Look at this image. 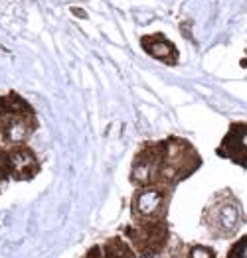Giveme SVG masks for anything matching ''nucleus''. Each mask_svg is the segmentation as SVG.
Here are the masks:
<instances>
[{
  "instance_id": "9b49d317",
  "label": "nucleus",
  "mask_w": 247,
  "mask_h": 258,
  "mask_svg": "<svg viewBox=\"0 0 247 258\" xmlns=\"http://www.w3.org/2000/svg\"><path fill=\"white\" fill-rule=\"evenodd\" d=\"M186 258H216V252L206 244H194L188 248Z\"/></svg>"
},
{
  "instance_id": "f03ea898",
  "label": "nucleus",
  "mask_w": 247,
  "mask_h": 258,
  "mask_svg": "<svg viewBox=\"0 0 247 258\" xmlns=\"http://www.w3.org/2000/svg\"><path fill=\"white\" fill-rule=\"evenodd\" d=\"M38 128V116L32 105L16 91L0 93V144L6 148L26 144Z\"/></svg>"
},
{
  "instance_id": "20e7f679",
  "label": "nucleus",
  "mask_w": 247,
  "mask_h": 258,
  "mask_svg": "<svg viewBox=\"0 0 247 258\" xmlns=\"http://www.w3.org/2000/svg\"><path fill=\"white\" fill-rule=\"evenodd\" d=\"M125 238L133 246L136 256L155 258L160 252H164L170 231L166 225V219L160 221H133L125 229Z\"/></svg>"
},
{
  "instance_id": "39448f33",
  "label": "nucleus",
  "mask_w": 247,
  "mask_h": 258,
  "mask_svg": "<svg viewBox=\"0 0 247 258\" xmlns=\"http://www.w3.org/2000/svg\"><path fill=\"white\" fill-rule=\"evenodd\" d=\"M170 191L172 189L162 187V185L138 187L133 195V205H131L133 221H160V219H166Z\"/></svg>"
},
{
  "instance_id": "7ed1b4c3",
  "label": "nucleus",
  "mask_w": 247,
  "mask_h": 258,
  "mask_svg": "<svg viewBox=\"0 0 247 258\" xmlns=\"http://www.w3.org/2000/svg\"><path fill=\"white\" fill-rule=\"evenodd\" d=\"M204 225L216 238L233 237L243 223V207L231 189H222L208 201L204 209Z\"/></svg>"
},
{
  "instance_id": "f8f14e48",
  "label": "nucleus",
  "mask_w": 247,
  "mask_h": 258,
  "mask_svg": "<svg viewBox=\"0 0 247 258\" xmlns=\"http://www.w3.org/2000/svg\"><path fill=\"white\" fill-rule=\"evenodd\" d=\"M10 179V164H8V148L0 144V181Z\"/></svg>"
},
{
  "instance_id": "9d476101",
  "label": "nucleus",
  "mask_w": 247,
  "mask_h": 258,
  "mask_svg": "<svg viewBox=\"0 0 247 258\" xmlns=\"http://www.w3.org/2000/svg\"><path fill=\"white\" fill-rule=\"evenodd\" d=\"M225 258H247V235L239 237L229 246Z\"/></svg>"
},
{
  "instance_id": "f257e3e1",
  "label": "nucleus",
  "mask_w": 247,
  "mask_h": 258,
  "mask_svg": "<svg viewBox=\"0 0 247 258\" xmlns=\"http://www.w3.org/2000/svg\"><path fill=\"white\" fill-rule=\"evenodd\" d=\"M158 177L157 185L172 189L196 173L202 166V158L198 150L184 138L170 136L164 140H158Z\"/></svg>"
},
{
  "instance_id": "1a4fd4ad",
  "label": "nucleus",
  "mask_w": 247,
  "mask_h": 258,
  "mask_svg": "<svg viewBox=\"0 0 247 258\" xmlns=\"http://www.w3.org/2000/svg\"><path fill=\"white\" fill-rule=\"evenodd\" d=\"M103 258H136V252L133 250V246L129 244V240L123 237H113L109 238L103 248Z\"/></svg>"
},
{
  "instance_id": "6e6552de",
  "label": "nucleus",
  "mask_w": 247,
  "mask_h": 258,
  "mask_svg": "<svg viewBox=\"0 0 247 258\" xmlns=\"http://www.w3.org/2000/svg\"><path fill=\"white\" fill-rule=\"evenodd\" d=\"M140 47L146 55H151L153 59H157L160 63L166 65H176L178 63V49L172 43V40H168L164 34L155 32V34H146L140 38Z\"/></svg>"
},
{
  "instance_id": "0eeeda50",
  "label": "nucleus",
  "mask_w": 247,
  "mask_h": 258,
  "mask_svg": "<svg viewBox=\"0 0 247 258\" xmlns=\"http://www.w3.org/2000/svg\"><path fill=\"white\" fill-rule=\"evenodd\" d=\"M8 164H10V179L28 181L40 172V160L36 152L26 144L8 148Z\"/></svg>"
},
{
  "instance_id": "423d86ee",
  "label": "nucleus",
  "mask_w": 247,
  "mask_h": 258,
  "mask_svg": "<svg viewBox=\"0 0 247 258\" xmlns=\"http://www.w3.org/2000/svg\"><path fill=\"white\" fill-rule=\"evenodd\" d=\"M216 154L247 170V122H231Z\"/></svg>"
}]
</instances>
